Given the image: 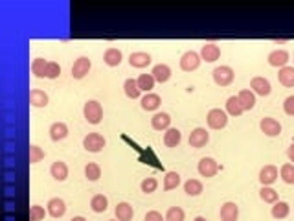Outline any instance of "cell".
I'll return each mask as SVG.
<instances>
[{"label":"cell","mask_w":294,"mask_h":221,"mask_svg":"<svg viewBox=\"0 0 294 221\" xmlns=\"http://www.w3.org/2000/svg\"><path fill=\"white\" fill-rule=\"evenodd\" d=\"M83 114H85V120L88 122V124L98 125L103 118L102 103L96 102V100H88V102L85 103V107H83Z\"/></svg>","instance_id":"6da1fadb"},{"label":"cell","mask_w":294,"mask_h":221,"mask_svg":"<svg viewBox=\"0 0 294 221\" xmlns=\"http://www.w3.org/2000/svg\"><path fill=\"white\" fill-rule=\"evenodd\" d=\"M206 122H208V127L210 129H224L228 124V114L226 111H222V109H212L206 116Z\"/></svg>","instance_id":"7a4b0ae2"},{"label":"cell","mask_w":294,"mask_h":221,"mask_svg":"<svg viewBox=\"0 0 294 221\" xmlns=\"http://www.w3.org/2000/svg\"><path fill=\"white\" fill-rule=\"evenodd\" d=\"M105 146H107V140L100 133H88L83 138V147H85L86 151H90V153H100Z\"/></svg>","instance_id":"3957f363"},{"label":"cell","mask_w":294,"mask_h":221,"mask_svg":"<svg viewBox=\"0 0 294 221\" xmlns=\"http://www.w3.org/2000/svg\"><path fill=\"white\" fill-rule=\"evenodd\" d=\"M234 78H236V72H234L232 67L222 65V67H217L214 70V81L219 87H228L234 81Z\"/></svg>","instance_id":"277c9868"},{"label":"cell","mask_w":294,"mask_h":221,"mask_svg":"<svg viewBox=\"0 0 294 221\" xmlns=\"http://www.w3.org/2000/svg\"><path fill=\"white\" fill-rule=\"evenodd\" d=\"M200 63H202L200 54H197V52H193V50L186 52V54L180 57V68L184 72H193V70H197V68L200 67Z\"/></svg>","instance_id":"5b68a950"},{"label":"cell","mask_w":294,"mask_h":221,"mask_svg":"<svg viewBox=\"0 0 294 221\" xmlns=\"http://www.w3.org/2000/svg\"><path fill=\"white\" fill-rule=\"evenodd\" d=\"M197 170L202 177L210 179V177L217 175V171H219V164H217V160L212 159V157H204V159L198 160Z\"/></svg>","instance_id":"8992f818"},{"label":"cell","mask_w":294,"mask_h":221,"mask_svg":"<svg viewBox=\"0 0 294 221\" xmlns=\"http://www.w3.org/2000/svg\"><path fill=\"white\" fill-rule=\"evenodd\" d=\"M92 68V61L88 57H80V59H76L72 67V78L74 80H83L86 74L90 72Z\"/></svg>","instance_id":"52a82bcc"},{"label":"cell","mask_w":294,"mask_h":221,"mask_svg":"<svg viewBox=\"0 0 294 221\" xmlns=\"http://www.w3.org/2000/svg\"><path fill=\"white\" fill-rule=\"evenodd\" d=\"M250 91L254 92V94H260V96H268L272 92L270 81L266 80V78L256 76V78H252V81H250Z\"/></svg>","instance_id":"ba28073f"},{"label":"cell","mask_w":294,"mask_h":221,"mask_svg":"<svg viewBox=\"0 0 294 221\" xmlns=\"http://www.w3.org/2000/svg\"><path fill=\"white\" fill-rule=\"evenodd\" d=\"M210 142V133L204 127H195L190 133V146L192 147H204Z\"/></svg>","instance_id":"9c48e42d"},{"label":"cell","mask_w":294,"mask_h":221,"mask_svg":"<svg viewBox=\"0 0 294 221\" xmlns=\"http://www.w3.org/2000/svg\"><path fill=\"white\" fill-rule=\"evenodd\" d=\"M46 210H48V214H50L52 217L59 219V217H62V215L66 214V203H64L61 197H54L48 201Z\"/></svg>","instance_id":"30bf717a"},{"label":"cell","mask_w":294,"mask_h":221,"mask_svg":"<svg viewBox=\"0 0 294 221\" xmlns=\"http://www.w3.org/2000/svg\"><path fill=\"white\" fill-rule=\"evenodd\" d=\"M266 59H268V65H270V67L283 68V67H287V63L290 61V56H288L287 50H272Z\"/></svg>","instance_id":"8fae6325"},{"label":"cell","mask_w":294,"mask_h":221,"mask_svg":"<svg viewBox=\"0 0 294 221\" xmlns=\"http://www.w3.org/2000/svg\"><path fill=\"white\" fill-rule=\"evenodd\" d=\"M260 127L266 136H278L282 133V124H280L276 118H270V116H266V118L261 120Z\"/></svg>","instance_id":"7c38bea8"},{"label":"cell","mask_w":294,"mask_h":221,"mask_svg":"<svg viewBox=\"0 0 294 221\" xmlns=\"http://www.w3.org/2000/svg\"><path fill=\"white\" fill-rule=\"evenodd\" d=\"M278 175H280V171H278L276 166L266 164V166H263L260 171V182L263 184V186H270L272 182L278 179Z\"/></svg>","instance_id":"4fadbf2b"},{"label":"cell","mask_w":294,"mask_h":221,"mask_svg":"<svg viewBox=\"0 0 294 221\" xmlns=\"http://www.w3.org/2000/svg\"><path fill=\"white\" fill-rule=\"evenodd\" d=\"M30 105L35 109H42L48 105V102H50V98H48V94H46L44 91H40V89H34V91H30Z\"/></svg>","instance_id":"5bb4252c"},{"label":"cell","mask_w":294,"mask_h":221,"mask_svg":"<svg viewBox=\"0 0 294 221\" xmlns=\"http://www.w3.org/2000/svg\"><path fill=\"white\" fill-rule=\"evenodd\" d=\"M200 57H202V61H206V63H215L220 57V48L215 45V43H206V45H202Z\"/></svg>","instance_id":"9a60e30c"},{"label":"cell","mask_w":294,"mask_h":221,"mask_svg":"<svg viewBox=\"0 0 294 221\" xmlns=\"http://www.w3.org/2000/svg\"><path fill=\"white\" fill-rule=\"evenodd\" d=\"M151 56L147 54V52H132L129 56V65L134 68H146L151 65Z\"/></svg>","instance_id":"2e32d148"},{"label":"cell","mask_w":294,"mask_h":221,"mask_svg":"<svg viewBox=\"0 0 294 221\" xmlns=\"http://www.w3.org/2000/svg\"><path fill=\"white\" fill-rule=\"evenodd\" d=\"M239 217V206L234 201H226L220 206V219L222 221H238Z\"/></svg>","instance_id":"e0dca14e"},{"label":"cell","mask_w":294,"mask_h":221,"mask_svg":"<svg viewBox=\"0 0 294 221\" xmlns=\"http://www.w3.org/2000/svg\"><path fill=\"white\" fill-rule=\"evenodd\" d=\"M151 127L154 131H168L171 127V116L168 113H156L151 118Z\"/></svg>","instance_id":"ac0fdd59"},{"label":"cell","mask_w":294,"mask_h":221,"mask_svg":"<svg viewBox=\"0 0 294 221\" xmlns=\"http://www.w3.org/2000/svg\"><path fill=\"white\" fill-rule=\"evenodd\" d=\"M50 173H52V177H54L56 181H59V182L66 181V179H68V166H66V162H62V160H56V162L50 166Z\"/></svg>","instance_id":"d6986e66"},{"label":"cell","mask_w":294,"mask_h":221,"mask_svg":"<svg viewBox=\"0 0 294 221\" xmlns=\"http://www.w3.org/2000/svg\"><path fill=\"white\" fill-rule=\"evenodd\" d=\"M151 76L154 78V81H158V83H166V81H170L171 78V68L164 63H160V65H154L153 70H151Z\"/></svg>","instance_id":"ffe728a7"},{"label":"cell","mask_w":294,"mask_h":221,"mask_svg":"<svg viewBox=\"0 0 294 221\" xmlns=\"http://www.w3.org/2000/svg\"><path fill=\"white\" fill-rule=\"evenodd\" d=\"M68 136V125L64 122H56V124L50 125V138L54 142L64 140Z\"/></svg>","instance_id":"44dd1931"},{"label":"cell","mask_w":294,"mask_h":221,"mask_svg":"<svg viewBox=\"0 0 294 221\" xmlns=\"http://www.w3.org/2000/svg\"><path fill=\"white\" fill-rule=\"evenodd\" d=\"M114 214H116V219L118 221H130L132 219V215H134V210L130 206L129 203H118L116 204V208H114Z\"/></svg>","instance_id":"7402d4cb"},{"label":"cell","mask_w":294,"mask_h":221,"mask_svg":"<svg viewBox=\"0 0 294 221\" xmlns=\"http://www.w3.org/2000/svg\"><path fill=\"white\" fill-rule=\"evenodd\" d=\"M122 59H124V54L118 48H107L105 54H103V61L108 67H118L120 63H122Z\"/></svg>","instance_id":"603a6c76"},{"label":"cell","mask_w":294,"mask_h":221,"mask_svg":"<svg viewBox=\"0 0 294 221\" xmlns=\"http://www.w3.org/2000/svg\"><path fill=\"white\" fill-rule=\"evenodd\" d=\"M142 109L144 111H156V109L160 107V103H162V100H160L158 94H154V92H147L146 96L142 98Z\"/></svg>","instance_id":"cb8c5ba5"},{"label":"cell","mask_w":294,"mask_h":221,"mask_svg":"<svg viewBox=\"0 0 294 221\" xmlns=\"http://www.w3.org/2000/svg\"><path fill=\"white\" fill-rule=\"evenodd\" d=\"M238 100H239V103H241L243 111H250V109H254V105H256V94L252 91H248V89H244V91L239 92Z\"/></svg>","instance_id":"d4e9b609"},{"label":"cell","mask_w":294,"mask_h":221,"mask_svg":"<svg viewBox=\"0 0 294 221\" xmlns=\"http://www.w3.org/2000/svg\"><path fill=\"white\" fill-rule=\"evenodd\" d=\"M182 140V133L176 127H170V129L164 133V144L168 147H176Z\"/></svg>","instance_id":"484cf974"},{"label":"cell","mask_w":294,"mask_h":221,"mask_svg":"<svg viewBox=\"0 0 294 221\" xmlns=\"http://www.w3.org/2000/svg\"><path fill=\"white\" fill-rule=\"evenodd\" d=\"M278 81L283 87H294V67H283L280 68L278 74Z\"/></svg>","instance_id":"4316f807"},{"label":"cell","mask_w":294,"mask_h":221,"mask_svg":"<svg viewBox=\"0 0 294 221\" xmlns=\"http://www.w3.org/2000/svg\"><path fill=\"white\" fill-rule=\"evenodd\" d=\"M107 206H108V199H107V195H103V193H96V195L90 199V208H92V212H96V214L105 212Z\"/></svg>","instance_id":"83f0119b"},{"label":"cell","mask_w":294,"mask_h":221,"mask_svg":"<svg viewBox=\"0 0 294 221\" xmlns=\"http://www.w3.org/2000/svg\"><path fill=\"white\" fill-rule=\"evenodd\" d=\"M30 68H32V74H34L35 78H46L48 61L42 59V57H35L34 61H32V65H30Z\"/></svg>","instance_id":"f1b7e54d"},{"label":"cell","mask_w":294,"mask_h":221,"mask_svg":"<svg viewBox=\"0 0 294 221\" xmlns=\"http://www.w3.org/2000/svg\"><path fill=\"white\" fill-rule=\"evenodd\" d=\"M124 91H125V96L130 98V100H138L142 94L140 87H138V81L132 80V78H129V80H125L124 83Z\"/></svg>","instance_id":"f546056e"},{"label":"cell","mask_w":294,"mask_h":221,"mask_svg":"<svg viewBox=\"0 0 294 221\" xmlns=\"http://www.w3.org/2000/svg\"><path fill=\"white\" fill-rule=\"evenodd\" d=\"M270 214H272V217H276V219H285V217L290 214V206H288V203H285V201H276L270 210Z\"/></svg>","instance_id":"4dcf8cb0"},{"label":"cell","mask_w":294,"mask_h":221,"mask_svg":"<svg viewBox=\"0 0 294 221\" xmlns=\"http://www.w3.org/2000/svg\"><path fill=\"white\" fill-rule=\"evenodd\" d=\"M204 190L202 182L198 181V179H190V181L184 182V192L188 193V195H192V197H197V195H200Z\"/></svg>","instance_id":"1f68e13d"},{"label":"cell","mask_w":294,"mask_h":221,"mask_svg":"<svg viewBox=\"0 0 294 221\" xmlns=\"http://www.w3.org/2000/svg\"><path fill=\"white\" fill-rule=\"evenodd\" d=\"M136 81H138V87H140V91L146 92V94H147V92L153 91V89H154V83H156L151 74H140Z\"/></svg>","instance_id":"d6a6232c"},{"label":"cell","mask_w":294,"mask_h":221,"mask_svg":"<svg viewBox=\"0 0 294 221\" xmlns=\"http://www.w3.org/2000/svg\"><path fill=\"white\" fill-rule=\"evenodd\" d=\"M244 111H243V107H241V103H239V100H238V96H230L226 100V114H230V116H241Z\"/></svg>","instance_id":"836d02e7"},{"label":"cell","mask_w":294,"mask_h":221,"mask_svg":"<svg viewBox=\"0 0 294 221\" xmlns=\"http://www.w3.org/2000/svg\"><path fill=\"white\" fill-rule=\"evenodd\" d=\"M180 184V175L176 171H168L164 177V190L170 192V190H175L176 186Z\"/></svg>","instance_id":"e575fe53"},{"label":"cell","mask_w":294,"mask_h":221,"mask_svg":"<svg viewBox=\"0 0 294 221\" xmlns=\"http://www.w3.org/2000/svg\"><path fill=\"white\" fill-rule=\"evenodd\" d=\"M28 155H30V164H37V162H40V160L44 159V149L42 147H39L37 144H32L28 149Z\"/></svg>","instance_id":"d590c367"},{"label":"cell","mask_w":294,"mask_h":221,"mask_svg":"<svg viewBox=\"0 0 294 221\" xmlns=\"http://www.w3.org/2000/svg\"><path fill=\"white\" fill-rule=\"evenodd\" d=\"M280 177L283 179V182L287 184H294V164L292 162H287L280 168Z\"/></svg>","instance_id":"8d00e7d4"},{"label":"cell","mask_w":294,"mask_h":221,"mask_svg":"<svg viewBox=\"0 0 294 221\" xmlns=\"http://www.w3.org/2000/svg\"><path fill=\"white\" fill-rule=\"evenodd\" d=\"M85 177L92 182L98 181V179L102 177V168H100V164H96V162H88V164L85 166Z\"/></svg>","instance_id":"74e56055"},{"label":"cell","mask_w":294,"mask_h":221,"mask_svg":"<svg viewBox=\"0 0 294 221\" xmlns=\"http://www.w3.org/2000/svg\"><path fill=\"white\" fill-rule=\"evenodd\" d=\"M260 197L265 201V203H270V204H274L278 201V192L274 190V188H270V186H263L260 190Z\"/></svg>","instance_id":"f35d334b"},{"label":"cell","mask_w":294,"mask_h":221,"mask_svg":"<svg viewBox=\"0 0 294 221\" xmlns=\"http://www.w3.org/2000/svg\"><path fill=\"white\" fill-rule=\"evenodd\" d=\"M186 214L180 206H171L168 212H166V221H184Z\"/></svg>","instance_id":"ab89813d"},{"label":"cell","mask_w":294,"mask_h":221,"mask_svg":"<svg viewBox=\"0 0 294 221\" xmlns=\"http://www.w3.org/2000/svg\"><path fill=\"white\" fill-rule=\"evenodd\" d=\"M140 188L144 193H153V192H156V188H158V181H156L154 177H147V179L142 181Z\"/></svg>","instance_id":"60d3db41"},{"label":"cell","mask_w":294,"mask_h":221,"mask_svg":"<svg viewBox=\"0 0 294 221\" xmlns=\"http://www.w3.org/2000/svg\"><path fill=\"white\" fill-rule=\"evenodd\" d=\"M48 210H44L40 204H34L30 206V221H42Z\"/></svg>","instance_id":"b9f144b4"},{"label":"cell","mask_w":294,"mask_h":221,"mask_svg":"<svg viewBox=\"0 0 294 221\" xmlns=\"http://www.w3.org/2000/svg\"><path fill=\"white\" fill-rule=\"evenodd\" d=\"M61 76V65L56 61H48V68H46V78L48 80H57Z\"/></svg>","instance_id":"7bdbcfd3"},{"label":"cell","mask_w":294,"mask_h":221,"mask_svg":"<svg viewBox=\"0 0 294 221\" xmlns=\"http://www.w3.org/2000/svg\"><path fill=\"white\" fill-rule=\"evenodd\" d=\"M283 111H285V114H288V116H294V96L285 98V102H283Z\"/></svg>","instance_id":"ee69618b"},{"label":"cell","mask_w":294,"mask_h":221,"mask_svg":"<svg viewBox=\"0 0 294 221\" xmlns=\"http://www.w3.org/2000/svg\"><path fill=\"white\" fill-rule=\"evenodd\" d=\"M144 221H166V217L160 214L158 210H151V212H147Z\"/></svg>","instance_id":"f6af8a7d"},{"label":"cell","mask_w":294,"mask_h":221,"mask_svg":"<svg viewBox=\"0 0 294 221\" xmlns=\"http://www.w3.org/2000/svg\"><path fill=\"white\" fill-rule=\"evenodd\" d=\"M287 157H288V160H290V162L294 164V144L287 149Z\"/></svg>","instance_id":"bcb514c9"},{"label":"cell","mask_w":294,"mask_h":221,"mask_svg":"<svg viewBox=\"0 0 294 221\" xmlns=\"http://www.w3.org/2000/svg\"><path fill=\"white\" fill-rule=\"evenodd\" d=\"M70 221H86V219L83 217V215H76V217H72Z\"/></svg>","instance_id":"7dc6e473"},{"label":"cell","mask_w":294,"mask_h":221,"mask_svg":"<svg viewBox=\"0 0 294 221\" xmlns=\"http://www.w3.org/2000/svg\"><path fill=\"white\" fill-rule=\"evenodd\" d=\"M193 221H208V219H206V217H202V215H197V217H195Z\"/></svg>","instance_id":"c3c4849f"},{"label":"cell","mask_w":294,"mask_h":221,"mask_svg":"<svg viewBox=\"0 0 294 221\" xmlns=\"http://www.w3.org/2000/svg\"><path fill=\"white\" fill-rule=\"evenodd\" d=\"M108 221H118V219H108Z\"/></svg>","instance_id":"681fc988"}]
</instances>
